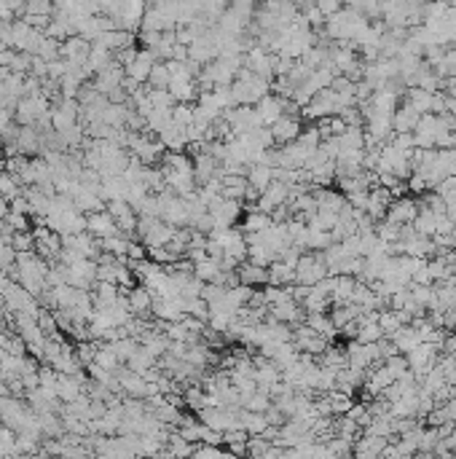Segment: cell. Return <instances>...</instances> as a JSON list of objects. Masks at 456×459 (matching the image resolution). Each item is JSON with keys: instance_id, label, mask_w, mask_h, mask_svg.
Masks as SVG:
<instances>
[{"instance_id": "cell-1", "label": "cell", "mask_w": 456, "mask_h": 459, "mask_svg": "<svg viewBox=\"0 0 456 459\" xmlns=\"http://www.w3.org/2000/svg\"><path fill=\"white\" fill-rule=\"evenodd\" d=\"M271 92V78L266 76H258L253 70H239L236 78L231 83V95H234V102L236 105H255L260 102L263 97Z\"/></svg>"}, {"instance_id": "cell-2", "label": "cell", "mask_w": 456, "mask_h": 459, "mask_svg": "<svg viewBox=\"0 0 456 459\" xmlns=\"http://www.w3.org/2000/svg\"><path fill=\"white\" fill-rule=\"evenodd\" d=\"M239 414H241L239 405H207V408L199 411V419L207 427H212V430H217L223 435V432L239 427Z\"/></svg>"}, {"instance_id": "cell-3", "label": "cell", "mask_w": 456, "mask_h": 459, "mask_svg": "<svg viewBox=\"0 0 456 459\" xmlns=\"http://www.w3.org/2000/svg\"><path fill=\"white\" fill-rule=\"evenodd\" d=\"M322 277H328V263H325V258L322 253L317 250H311V253H301L298 258V263H295V282L298 285H317Z\"/></svg>"}, {"instance_id": "cell-4", "label": "cell", "mask_w": 456, "mask_h": 459, "mask_svg": "<svg viewBox=\"0 0 456 459\" xmlns=\"http://www.w3.org/2000/svg\"><path fill=\"white\" fill-rule=\"evenodd\" d=\"M105 210L113 215L121 234H126V237L137 234V220H140V215H137V210L126 199H110V202H105Z\"/></svg>"}, {"instance_id": "cell-5", "label": "cell", "mask_w": 456, "mask_h": 459, "mask_svg": "<svg viewBox=\"0 0 456 459\" xmlns=\"http://www.w3.org/2000/svg\"><path fill=\"white\" fill-rule=\"evenodd\" d=\"M207 210H210V215L215 220V229H228L241 217V202H234V199H226V196L212 199Z\"/></svg>"}, {"instance_id": "cell-6", "label": "cell", "mask_w": 456, "mask_h": 459, "mask_svg": "<svg viewBox=\"0 0 456 459\" xmlns=\"http://www.w3.org/2000/svg\"><path fill=\"white\" fill-rule=\"evenodd\" d=\"M416 215H419V202L414 196H397V199L389 202L384 217L392 220V223H397V226H408V223H414Z\"/></svg>"}, {"instance_id": "cell-7", "label": "cell", "mask_w": 456, "mask_h": 459, "mask_svg": "<svg viewBox=\"0 0 456 459\" xmlns=\"http://www.w3.org/2000/svg\"><path fill=\"white\" fill-rule=\"evenodd\" d=\"M287 199H290V186L282 183V180H274V183H271V186L258 196V202H255L253 207L255 210H263V213L271 215V213H274L280 204L287 202Z\"/></svg>"}, {"instance_id": "cell-8", "label": "cell", "mask_w": 456, "mask_h": 459, "mask_svg": "<svg viewBox=\"0 0 456 459\" xmlns=\"http://www.w3.org/2000/svg\"><path fill=\"white\" fill-rule=\"evenodd\" d=\"M392 199L395 196H392V191L387 186H378V183L371 186V191H368V204H365V215L371 217V220H384Z\"/></svg>"}, {"instance_id": "cell-9", "label": "cell", "mask_w": 456, "mask_h": 459, "mask_svg": "<svg viewBox=\"0 0 456 459\" xmlns=\"http://www.w3.org/2000/svg\"><path fill=\"white\" fill-rule=\"evenodd\" d=\"M301 116H293V113H284L282 119L271 124V135H274V143L277 145H284V143H293L301 135Z\"/></svg>"}, {"instance_id": "cell-10", "label": "cell", "mask_w": 456, "mask_h": 459, "mask_svg": "<svg viewBox=\"0 0 456 459\" xmlns=\"http://www.w3.org/2000/svg\"><path fill=\"white\" fill-rule=\"evenodd\" d=\"M156 59H159V56L153 54V49H145V46L137 49V56L126 65V76L137 83H148V76H150V70L156 65Z\"/></svg>"}, {"instance_id": "cell-11", "label": "cell", "mask_w": 456, "mask_h": 459, "mask_svg": "<svg viewBox=\"0 0 456 459\" xmlns=\"http://www.w3.org/2000/svg\"><path fill=\"white\" fill-rule=\"evenodd\" d=\"M89 52H92V41H86L83 35H70L67 41H62V59H67L70 65H86Z\"/></svg>"}, {"instance_id": "cell-12", "label": "cell", "mask_w": 456, "mask_h": 459, "mask_svg": "<svg viewBox=\"0 0 456 459\" xmlns=\"http://www.w3.org/2000/svg\"><path fill=\"white\" fill-rule=\"evenodd\" d=\"M124 293H126L132 314H137V317H153V311H150V306H153V293L148 290L145 285H132Z\"/></svg>"}, {"instance_id": "cell-13", "label": "cell", "mask_w": 456, "mask_h": 459, "mask_svg": "<svg viewBox=\"0 0 456 459\" xmlns=\"http://www.w3.org/2000/svg\"><path fill=\"white\" fill-rule=\"evenodd\" d=\"M86 231L94 234L97 239H102V237H110V234H119V226H116V220L107 210H97V213L86 215Z\"/></svg>"}, {"instance_id": "cell-14", "label": "cell", "mask_w": 456, "mask_h": 459, "mask_svg": "<svg viewBox=\"0 0 456 459\" xmlns=\"http://www.w3.org/2000/svg\"><path fill=\"white\" fill-rule=\"evenodd\" d=\"M314 191V199H317V210H328V213H341L347 207V193L330 189V186H317Z\"/></svg>"}, {"instance_id": "cell-15", "label": "cell", "mask_w": 456, "mask_h": 459, "mask_svg": "<svg viewBox=\"0 0 456 459\" xmlns=\"http://www.w3.org/2000/svg\"><path fill=\"white\" fill-rule=\"evenodd\" d=\"M274 172H277V167H268V164H263V162H255V164H250V169H247V183H250L258 193H263V191L274 183Z\"/></svg>"}, {"instance_id": "cell-16", "label": "cell", "mask_w": 456, "mask_h": 459, "mask_svg": "<svg viewBox=\"0 0 456 459\" xmlns=\"http://www.w3.org/2000/svg\"><path fill=\"white\" fill-rule=\"evenodd\" d=\"M236 274H239L241 285H250V287L268 285V266H258L253 261H241L239 266H236Z\"/></svg>"}, {"instance_id": "cell-17", "label": "cell", "mask_w": 456, "mask_h": 459, "mask_svg": "<svg viewBox=\"0 0 456 459\" xmlns=\"http://www.w3.org/2000/svg\"><path fill=\"white\" fill-rule=\"evenodd\" d=\"M304 323L314 330V333H320V336H325L328 341H333L335 336H338V328H335V323L330 320V314H325V311H306V320Z\"/></svg>"}, {"instance_id": "cell-18", "label": "cell", "mask_w": 456, "mask_h": 459, "mask_svg": "<svg viewBox=\"0 0 456 459\" xmlns=\"http://www.w3.org/2000/svg\"><path fill=\"white\" fill-rule=\"evenodd\" d=\"M419 119H421V113L411 108L408 102H402V105H397V110L392 113V126H395V132H414Z\"/></svg>"}, {"instance_id": "cell-19", "label": "cell", "mask_w": 456, "mask_h": 459, "mask_svg": "<svg viewBox=\"0 0 456 459\" xmlns=\"http://www.w3.org/2000/svg\"><path fill=\"white\" fill-rule=\"evenodd\" d=\"M159 140L167 150H186L188 148V132L183 129V126H177V124H169L167 129H161Z\"/></svg>"}, {"instance_id": "cell-20", "label": "cell", "mask_w": 456, "mask_h": 459, "mask_svg": "<svg viewBox=\"0 0 456 459\" xmlns=\"http://www.w3.org/2000/svg\"><path fill=\"white\" fill-rule=\"evenodd\" d=\"M293 282H295V266H290L282 258L268 263V285H293Z\"/></svg>"}, {"instance_id": "cell-21", "label": "cell", "mask_w": 456, "mask_h": 459, "mask_svg": "<svg viewBox=\"0 0 456 459\" xmlns=\"http://www.w3.org/2000/svg\"><path fill=\"white\" fill-rule=\"evenodd\" d=\"M438 215L440 213H435V210H429L427 204H419V215L414 217V226L419 234H424V237H435V231H438Z\"/></svg>"}, {"instance_id": "cell-22", "label": "cell", "mask_w": 456, "mask_h": 459, "mask_svg": "<svg viewBox=\"0 0 456 459\" xmlns=\"http://www.w3.org/2000/svg\"><path fill=\"white\" fill-rule=\"evenodd\" d=\"M244 193H247V175H223L220 196L234 199V202H244Z\"/></svg>"}, {"instance_id": "cell-23", "label": "cell", "mask_w": 456, "mask_h": 459, "mask_svg": "<svg viewBox=\"0 0 456 459\" xmlns=\"http://www.w3.org/2000/svg\"><path fill=\"white\" fill-rule=\"evenodd\" d=\"M271 223H274V217L268 215V213L250 207V213H247L244 220H241V231H244V234H258V231H266Z\"/></svg>"}, {"instance_id": "cell-24", "label": "cell", "mask_w": 456, "mask_h": 459, "mask_svg": "<svg viewBox=\"0 0 456 459\" xmlns=\"http://www.w3.org/2000/svg\"><path fill=\"white\" fill-rule=\"evenodd\" d=\"M432 97H435V92H427L421 86H411L405 92V102L419 113H432Z\"/></svg>"}, {"instance_id": "cell-25", "label": "cell", "mask_w": 456, "mask_h": 459, "mask_svg": "<svg viewBox=\"0 0 456 459\" xmlns=\"http://www.w3.org/2000/svg\"><path fill=\"white\" fill-rule=\"evenodd\" d=\"M392 341H395V347H397V352H402V354H405V352H411L416 347V344H421V341H419V333H416V328L414 325H400V328H397V330H395V333H392Z\"/></svg>"}, {"instance_id": "cell-26", "label": "cell", "mask_w": 456, "mask_h": 459, "mask_svg": "<svg viewBox=\"0 0 456 459\" xmlns=\"http://www.w3.org/2000/svg\"><path fill=\"white\" fill-rule=\"evenodd\" d=\"M156 363H159V357H156V354H150V350L140 344V347L134 350L132 357H129L124 365H126V368H132V371H137V374H145L148 368H153Z\"/></svg>"}, {"instance_id": "cell-27", "label": "cell", "mask_w": 456, "mask_h": 459, "mask_svg": "<svg viewBox=\"0 0 456 459\" xmlns=\"http://www.w3.org/2000/svg\"><path fill=\"white\" fill-rule=\"evenodd\" d=\"M220 269H223V266H220V258H215V256H207L193 263V274L199 277L201 282H215V277L220 274Z\"/></svg>"}, {"instance_id": "cell-28", "label": "cell", "mask_w": 456, "mask_h": 459, "mask_svg": "<svg viewBox=\"0 0 456 459\" xmlns=\"http://www.w3.org/2000/svg\"><path fill=\"white\" fill-rule=\"evenodd\" d=\"M271 395L263 390H255L250 395H241V408H247V411H255V414H266L268 408H271Z\"/></svg>"}, {"instance_id": "cell-29", "label": "cell", "mask_w": 456, "mask_h": 459, "mask_svg": "<svg viewBox=\"0 0 456 459\" xmlns=\"http://www.w3.org/2000/svg\"><path fill=\"white\" fill-rule=\"evenodd\" d=\"M320 365H325V368H335V371H341V368H347L349 360H347V347H328V350L322 352L320 357Z\"/></svg>"}, {"instance_id": "cell-30", "label": "cell", "mask_w": 456, "mask_h": 459, "mask_svg": "<svg viewBox=\"0 0 456 459\" xmlns=\"http://www.w3.org/2000/svg\"><path fill=\"white\" fill-rule=\"evenodd\" d=\"M110 62H113V52H110L107 46H102L100 41H94L92 52H89V62H86V65H89L94 73H100V70L107 68Z\"/></svg>"}, {"instance_id": "cell-31", "label": "cell", "mask_w": 456, "mask_h": 459, "mask_svg": "<svg viewBox=\"0 0 456 459\" xmlns=\"http://www.w3.org/2000/svg\"><path fill=\"white\" fill-rule=\"evenodd\" d=\"M301 306H304L306 311H328L330 306H333V298L320 293V290L311 285V287H308V296L301 301Z\"/></svg>"}, {"instance_id": "cell-32", "label": "cell", "mask_w": 456, "mask_h": 459, "mask_svg": "<svg viewBox=\"0 0 456 459\" xmlns=\"http://www.w3.org/2000/svg\"><path fill=\"white\" fill-rule=\"evenodd\" d=\"M22 189H25V186H22L19 175H13V172H8V169L3 167V169H0V193H3V196L11 202L13 196H19V193H22Z\"/></svg>"}, {"instance_id": "cell-33", "label": "cell", "mask_w": 456, "mask_h": 459, "mask_svg": "<svg viewBox=\"0 0 456 459\" xmlns=\"http://www.w3.org/2000/svg\"><path fill=\"white\" fill-rule=\"evenodd\" d=\"M169 81H172V70H169V65H167V62H156L153 70H150V76H148V86H150V89H167Z\"/></svg>"}, {"instance_id": "cell-34", "label": "cell", "mask_w": 456, "mask_h": 459, "mask_svg": "<svg viewBox=\"0 0 456 459\" xmlns=\"http://www.w3.org/2000/svg\"><path fill=\"white\" fill-rule=\"evenodd\" d=\"M325 395H328V403H330V414H333V417L347 414L349 408L354 405L352 395H347V392H341V390H330V392H325Z\"/></svg>"}, {"instance_id": "cell-35", "label": "cell", "mask_w": 456, "mask_h": 459, "mask_svg": "<svg viewBox=\"0 0 456 459\" xmlns=\"http://www.w3.org/2000/svg\"><path fill=\"white\" fill-rule=\"evenodd\" d=\"M335 239L330 231H322V229H308V237H306V250H317L322 253L325 247H330Z\"/></svg>"}, {"instance_id": "cell-36", "label": "cell", "mask_w": 456, "mask_h": 459, "mask_svg": "<svg viewBox=\"0 0 456 459\" xmlns=\"http://www.w3.org/2000/svg\"><path fill=\"white\" fill-rule=\"evenodd\" d=\"M400 229L402 226H397V223H392V220H376V237L381 239V242H387V244H392V242H397L400 239Z\"/></svg>"}, {"instance_id": "cell-37", "label": "cell", "mask_w": 456, "mask_h": 459, "mask_svg": "<svg viewBox=\"0 0 456 459\" xmlns=\"http://www.w3.org/2000/svg\"><path fill=\"white\" fill-rule=\"evenodd\" d=\"M381 336H384V330L378 323H357V341L360 344H373Z\"/></svg>"}, {"instance_id": "cell-38", "label": "cell", "mask_w": 456, "mask_h": 459, "mask_svg": "<svg viewBox=\"0 0 456 459\" xmlns=\"http://www.w3.org/2000/svg\"><path fill=\"white\" fill-rule=\"evenodd\" d=\"M11 247L16 253H30V250H35V237H32V231H13Z\"/></svg>"}, {"instance_id": "cell-39", "label": "cell", "mask_w": 456, "mask_h": 459, "mask_svg": "<svg viewBox=\"0 0 456 459\" xmlns=\"http://www.w3.org/2000/svg\"><path fill=\"white\" fill-rule=\"evenodd\" d=\"M193 448L196 446H191V441H186L180 432L177 435H169V448H167V454H177V457H193Z\"/></svg>"}, {"instance_id": "cell-40", "label": "cell", "mask_w": 456, "mask_h": 459, "mask_svg": "<svg viewBox=\"0 0 456 459\" xmlns=\"http://www.w3.org/2000/svg\"><path fill=\"white\" fill-rule=\"evenodd\" d=\"M298 143H301L304 148H308V150L320 148L322 135H320V129H317V124H314V126H308V129H301V135H298Z\"/></svg>"}, {"instance_id": "cell-41", "label": "cell", "mask_w": 456, "mask_h": 459, "mask_svg": "<svg viewBox=\"0 0 456 459\" xmlns=\"http://www.w3.org/2000/svg\"><path fill=\"white\" fill-rule=\"evenodd\" d=\"M347 417H352L357 424H360L362 430L371 424V419H373V414H371V408H368V403H354L352 408L347 411Z\"/></svg>"}, {"instance_id": "cell-42", "label": "cell", "mask_w": 456, "mask_h": 459, "mask_svg": "<svg viewBox=\"0 0 456 459\" xmlns=\"http://www.w3.org/2000/svg\"><path fill=\"white\" fill-rule=\"evenodd\" d=\"M6 223L11 226V231H30V217H27V213H13V210H8Z\"/></svg>"}, {"instance_id": "cell-43", "label": "cell", "mask_w": 456, "mask_h": 459, "mask_svg": "<svg viewBox=\"0 0 456 459\" xmlns=\"http://www.w3.org/2000/svg\"><path fill=\"white\" fill-rule=\"evenodd\" d=\"M143 258H148V247L145 242H129V253H126V261L132 263V261H143Z\"/></svg>"}, {"instance_id": "cell-44", "label": "cell", "mask_w": 456, "mask_h": 459, "mask_svg": "<svg viewBox=\"0 0 456 459\" xmlns=\"http://www.w3.org/2000/svg\"><path fill=\"white\" fill-rule=\"evenodd\" d=\"M317 3V8H320L325 16H333L341 6H344V0H314Z\"/></svg>"}, {"instance_id": "cell-45", "label": "cell", "mask_w": 456, "mask_h": 459, "mask_svg": "<svg viewBox=\"0 0 456 459\" xmlns=\"http://www.w3.org/2000/svg\"><path fill=\"white\" fill-rule=\"evenodd\" d=\"M13 121V110L11 108H0V132H6Z\"/></svg>"}, {"instance_id": "cell-46", "label": "cell", "mask_w": 456, "mask_h": 459, "mask_svg": "<svg viewBox=\"0 0 456 459\" xmlns=\"http://www.w3.org/2000/svg\"><path fill=\"white\" fill-rule=\"evenodd\" d=\"M443 113H448V116H454V119H456V97L454 95H445V105H443Z\"/></svg>"}, {"instance_id": "cell-47", "label": "cell", "mask_w": 456, "mask_h": 459, "mask_svg": "<svg viewBox=\"0 0 456 459\" xmlns=\"http://www.w3.org/2000/svg\"><path fill=\"white\" fill-rule=\"evenodd\" d=\"M445 381H448V384H451V387L456 390V360H454V365L445 371Z\"/></svg>"}, {"instance_id": "cell-48", "label": "cell", "mask_w": 456, "mask_h": 459, "mask_svg": "<svg viewBox=\"0 0 456 459\" xmlns=\"http://www.w3.org/2000/svg\"><path fill=\"white\" fill-rule=\"evenodd\" d=\"M8 336H11V333H8V330H6L3 325H0V350H3L6 344H8Z\"/></svg>"}, {"instance_id": "cell-49", "label": "cell", "mask_w": 456, "mask_h": 459, "mask_svg": "<svg viewBox=\"0 0 456 459\" xmlns=\"http://www.w3.org/2000/svg\"><path fill=\"white\" fill-rule=\"evenodd\" d=\"M445 3H448V6H451V8H456V0H445Z\"/></svg>"}]
</instances>
